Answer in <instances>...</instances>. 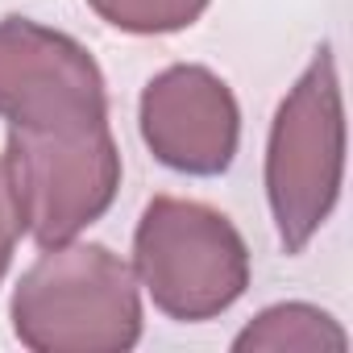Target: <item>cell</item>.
I'll list each match as a JSON object with an SVG mask.
<instances>
[{"mask_svg": "<svg viewBox=\"0 0 353 353\" xmlns=\"http://www.w3.org/2000/svg\"><path fill=\"white\" fill-rule=\"evenodd\" d=\"M9 320L34 353H129L141 341V287L108 245L63 241L21 274Z\"/></svg>", "mask_w": 353, "mask_h": 353, "instance_id": "1", "label": "cell"}, {"mask_svg": "<svg viewBox=\"0 0 353 353\" xmlns=\"http://www.w3.org/2000/svg\"><path fill=\"white\" fill-rule=\"evenodd\" d=\"M345 179V100L336 59L320 46L283 96L266 141V200L287 254H303L341 200Z\"/></svg>", "mask_w": 353, "mask_h": 353, "instance_id": "2", "label": "cell"}, {"mask_svg": "<svg viewBox=\"0 0 353 353\" xmlns=\"http://www.w3.org/2000/svg\"><path fill=\"white\" fill-rule=\"evenodd\" d=\"M133 274L162 316L204 324L245 295L250 250L225 212L179 196H154L133 233Z\"/></svg>", "mask_w": 353, "mask_h": 353, "instance_id": "3", "label": "cell"}, {"mask_svg": "<svg viewBox=\"0 0 353 353\" xmlns=\"http://www.w3.org/2000/svg\"><path fill=\"white\" fill-rule=\"evenodd\" d=\"M5 166L26 233L42 250L75 241L121 192V150L108 121L71 129L9 125Z\"/></svg>", "mask_w": 353, "mask_h": 353, "instance_id": "4", "label": "cell"}, {"mask_svg": "<svg viewBox=\"0 0 353 353\" xmlns=\"http://www.w3.org/2000/svg\"><path fill=\"white\" fill-rule=\"evenodd\" d=\"M0 117L21 129H71L108 121V88L96 59L63 30L30 17L0 21Z\"/></svg>", "mask_w": 353, "mask_h": 353, "instance_id": "5", "label": "cell"}, {"mask_svg": "<svg viewBox=\"0 0 353 353\" xmlns=\"http://www.w3.org/2000/svg\"><path fill=\"white\" fill-rule=\"evenodd\" d=\"M137 125L145 150L162 166L196 179L225 174L241 145L237 96L216 71L200 63H174L158 71L141 92Z\"/></svg>", "mask_w": 353, "mask_h": 353, "instance_id": "6", "label": "cell"}, {"mask_svg": "<svg viewBox=\"0 0 353 353\" xmlns=\"http://www.w3.org/2000/svg\"><path fill=\"white\" fill-rule=\"evenodd\" d=\"M237 353H283V349H303V353H345L349 336L345 328L316 303H274L266 312H258L237 336H233Z\"/></svg>", "mask_w": 353, "mask_h": 353, "instance_id": "7", "label": "cell"}, {"mask_svg": "<svg viewBox=\"0 0 353 353\" xmlns=\"http://www.w3.org/2000/svg\"><path fill=\"white\" fill-rule=\"evenodd\" d=\"M92 13L121 34L154 38V34H179L204 17L212 0H88Z\"/></svg>", "mask_w": 353, "mask_h": 353, "instance_id": "8", "label": "cell"}, {"mask_svg": "<svg viewBox=\"0 0 353 353\" xmlns=\"http://www.w3.org/2000/svg\"><path fill=\"white\" fill-rule=\"evenodd\" d=\"M26 233V221H21V208H17V196H13V183H9V166L0 158V283H5L9 266H13V250Z\"/></svg>", "mask_w": 353, "mask_h": 353, "instance_id": "9", "label": "cell"}]
</instances>
